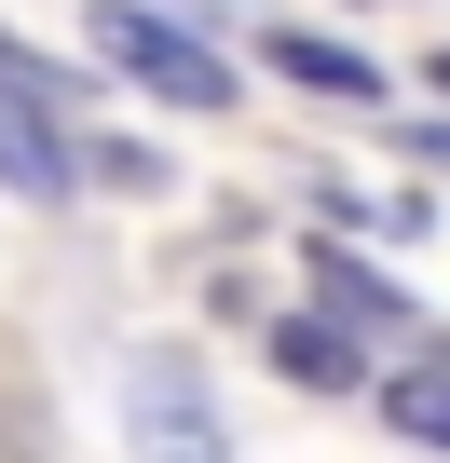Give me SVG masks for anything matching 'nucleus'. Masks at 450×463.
<instances>
[{
    "instance_id": "nucleus-1",
    "label": "nucleus",
    "mask_w": 450,
    "mask_h": 463,
    "mask_svg": "<svg viewBox=\"0 0 450 463\" xmlns=\"http://www.w3.org/2000/svg\"><path fill=\"white\" fill-rule=\"evenodd\" d=\"M96 55H110L123 82H150L164 109H218V96H233V69H218L177 14H150V0H96Z\"/></svg>"
},
{
    "instance_id": "nucleus-2",
    "label": "nucleus",
    "mask_w": 450,
    "mask_h": 463,
    "mask_svg": "<svg viewBox=\"0 0 450 463\" xmlns=\"http://www.w3.org/2000/svg\"><path fill=\"white\" fill-rule=\"evenodd\" d=\"M123 436H137V463H233V436H218V409H205V382L177 354H150L123 382Z\"/></svg>"
},
{
    "instance_id": "nucleus-3",
    "label": "nucleus",
    "mask_w": 450,
    "mask_h": 463,
    "mask_svg": "<svg viewBox=\"0 0 450 463\" xmlns=\"http://www.w3.org/2000/svg\"><path fill=\"white\" fill-rule=\"evenodd\" d=\"M69 137L42 123V69L14 55V42H0V191H28V204H69Z\"/></svg>"
},
{
    "instance_id": "nucleus-4",
    "label": "nucleus",
    "mask_w": 450,
    "mask_h": 463,
    "mask_svg": "<svg viewBox=\"0 0 450 463\" xmlns=\"http://www.w3.org/2000/svg\"><path fill=\"white\" fill-rule=\"evenodd\" d=\"M273 368H287V382H314V395H341V382H369V368H355V341H341L328 314H287V327H273Z\"/></svg>"
},
{
    "instance_id": "nucleus-5",
    "label": "nucleus",
    "mask_w": 450,
    "mask_h": 463,
    "mask_svg": "<svg viewBox=\"0 0 450 463\" xmlns=\"http://www.w3.org/2000/svg\"><path fill=\"white\" fill-rule=\"evenodd\" d=\"M382 422H396V436H423V449H450V354L396 368V382H382Z\"/></svg>"
},
{
    "instance_id": "nucleus-6",
    "label": "nucleus",
    "mask_w": 450,
    "mask_h": 463,
    "mask_svg": "<svg viewBox=\"0 0 450 463\" xmlns=\"http://www.w3.org/2000/svg\"><path fill=\"white\" fill-rule=\"evenodd\" d=\"M273 69H287V82H328V96H369V55H341V42H314V28H273Z\"/></svg>"
},
{
    "instance_id": "nucleus-7",
    "label": "nucleus",
    "mask_w": 450,
    "mask_h": 463,
    "mask_svg": "<svg viewBox=\"0 0 450 463\" xmlns=\"http://www.w3.org/2000/svg\"><path fill=\"white\" fill-rule=\"evenodd\" d=\"M314 287H328V300H341V314H369V327H382V314H396V287H382V273H369V260H341V246H314Z\"/></svg>"
},
{
    "instance_id": "nucleus-8",
    "label": "nucleus",
    "mask_w": 450,
    "mask_h": 463,
    "mask_svg": "<svg viewBox=\"0 0 450 463\" xmlns=\"http://www.w3.org/2000/svg\"><path fill=\"white\" fill-rule=\"evenodd\" d=\"M436 82H450V55H436Z\"/></svg>"
}]
</instances>
